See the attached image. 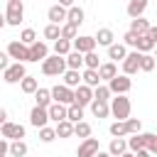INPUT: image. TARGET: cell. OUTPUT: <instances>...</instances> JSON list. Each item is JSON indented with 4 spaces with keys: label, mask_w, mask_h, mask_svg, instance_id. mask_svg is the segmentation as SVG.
<instances>
[{
    "label": "cell",
    "mask_w": 157,
    "mask_h": 157,
    "mask_svg": "<svg viewBox=\"0 0 157 157\" xmlns=\"http://www.w3.org/2000/svg\"><path fill=\"white\" fill-rule=\"evenodd\" d=\"M69 52H71V42H66V39L54 42V56H66Z\"/></svg>",
    "instance_id": "836d02e7"
},
{
    "label": "cell",
    "mask_w": 157,
    "mask_h": 157,
    "mask_svg": "<svg viewBox=\"0 0 157 157\" xmlns=\"http://www.w3.org/2000/svg\"><path fill=\"white\" fill-rule=\"evenodd\" d=\"M140 52H128L125 54V59H123V76H132V74H137L140 71Z\"/></svg>",
    "instance_id": "52a82bcc"
},
{
    "label": "cell",
    "mask_w": 157,
    "mask_h": 157,
    "mask_svg": "<svg viewBox=\"0 0 157 157\" xmlns=\"http://www.w3.org/2000/svg\"><path fill=\"white\" fill-rule=\"evenodd\" d=\"M132 155H135V157H152L147 150H137V152H132Z\"/></svg>",
    "instance_id": "f907efd6"
},
{
    "label": "cell",
    "mask_w": 157,
    "mask_h": 157,
    "mask_svg": "<svg viewBox=\"0 0 157 157\" xmlns=\"http://www.w3.org/2000/svg\"><path fill=\"white\" fill-rule=\"evenodd\" d=\"M93 157H108V152H101V150H98V152H96Z\"/></svg>",
    "instance_id": "f5cc1de1"
},
{
    "label": "cell",
    "mask_w": 157,
    "mask_h": 157,
    "mask_svg": "<svg viewBox=\"0 0 157 157\" xmlns=\"http://www.w3.org/2000/svg\"><path fill=\"white\" fill-rule=\"evenodd\" d=\"M142 147H145L150 155H155V152H157V135H155V132H142Z\"/></svg>",
    "instance_id": "4dcf8cb0"
},
{
    "label": "cell",
    "mask_w": 157,
    "mask_h": 157,
    "mask_svg": "<svg viewBox=\"0 0 157 157\" xmlns=\"http://www.w3.org/2000/svg\"><path fill=\"white\" fill-rule=\"evenodd\" d=\"M110 135H113V137H123V135H125V125L115 120V123L110 125Z\"/></svg>",
    "instance_id": "f6af8a7d"
},
{
    "label": "cell",
    "mask_w": 157,
    "mask_h": 157,
    "mask_svg": "<svg viewBox=\"0 0 157 157\" xmlns=\"http://www.w3.org/2000/svg\"><path fill=\"white\" fill-rule=\"evenodd\" d=\"M155 39L150 37V34H142V37H137V42H135V52H140V54H150L152 49H155Z\"/></svg>",
    "instance_id": "2e32d148"
},
{
    "label": "cell",
    "mask_w": 157,
    "mask_h": 157,
    "mask_svg": "<svg viewBox=\"0 0 157 157\" xmlns=\"http://www.w3.org/2000/svg\"><path fill=\"white\" fill-rule=\"evenodd\" d=\"M64 86H66V88H71V91H74V88H78V86H81V74H78V71H69V69H66V71H64Z\"/></svg>",
    "instance_id": "4316f807"
},
{
    "label": "cell",
    "mask_w": 157,
    "mask_h": 157,
    "mask_svg": "<svg viewBox=\"0 0 157 157\" xmlns=\"http://www.w3.org/2000/svg\"><path fill=\"white\" fill-rule=\"evenodd\" d=\"M91 113L96 118H108V103H98V101H91Z\"/></svg>",
    "instance_id": "74e56055"
},
{
    "label": "cell",
    "mask_w": 157,
    "mask_h": 157,
    "mask_svg": "<svg viewBox=\"0 0 157 157\" xmlns=\"http://www.w3.org/2000/svg\"><path fill=\"white\" fill-rule=\"evenodd\" d=\"M66 22L74 25V27H78V25L83 22V10H81L78 5H71V7L66 10Z\"/></svg>",
    "instance_id": "44dd1931"
},
{
    "label": "cell",
    "mask_w": 157,
    "mask_h": 157,
    "mask_svg": "<svg viewBox=\"0 0 157 157\" xmlns=\"http://www.w3.org/2000/svg\"><path fill=\"white\" fill-rule=\"evenodd\" d=\"M81 81H83V86H88V88H96V86H101L98 71H91V69H86V71L81 74Z\"/></svg>",
    "instance_id": "f1b7e54d"
},
{
    "label": "cell",
    "mask_w": 157,
    "mask_h": 157,
    "mask_svg": "<svg viewBox=\"0 0 157 157\" xmlns=\"http://www.w3.org/2000/svg\"><path fill=\"white\" fill-rule=\"evenodd\" d=\"M47 17H49V25H61L64 20H66V7H61V5H52L49 10H47Z\"/></svg>",
    "instance_id": "9a60e30c"
},
{
    "label": "cell",
    "mask_w": 157,
    "mask_h": 157,
    "mask_svg": "<svg viewBox=\"0 0 157 157\" xmlns=\"http://www.w3.org/2000/svg\"><path fill=\"white\" fill-rule=\"evenodd\" d=\"M71 47H74V52L76 54H91L93 49H96V39L93 37H88V34H81V37H76L74 42H71Z\"/></svg>",
    "instance_id": "ba28073f"
},
{
    "label": "cell",
    "mask_w": 157,
    "mask_h": 157,
    "mask_svg": "<svg viewBox=\"0 0 157 157\" xmlns=\"http://www.w3.org/2000/svg\"><path fill=\"white\" fill-rule=\"evenodd\" d=\"M7 155H12V157H25V155H27V145H25L22 140H15V142H10Z\"/></svg>",
    "instance_id": "1f68e13d"
},
{
    "label": "cell",
    "mask_w": 157,
    "mask_h": 157,
    "mask_svg": "<svg viewBox=\"0 0 157 157\" xmlns=\"http://www.w3.org/2000/svg\"><path fill=\"white\" fill-rule=\"evenodd\" d=\"M64 61H66V69H69V71H78V69L83 66V56L76 54V52H69V54L64 56Z\"/></svg>",
    "instance_id": "cb8c5ba5"
},
{
    "label": "cell",
    "mask_w": 157,
    "mask_h": 157,
    "mask_svg": "<svg viewBox=\"0 0 157 157\" xmlns=\"http://www.w3.org/2000/svg\"><path fill=\"white\" fill-rule=\"evenodd\" d=\"M47 115H49V120H54V123H61V120H66V105L52 103V105L47 108Z\"/></svg>",
    "instance_id": "d6986e66"
},
{
    "label": "cell",
    "mask_w": 157,
    "mask_h": 157,
    "mask_svg": "<svg viewBox=\"0 0 157 157\" xmlns=\"http://www.w3.org/2000/svg\"><path fill=\"white\" fill-rule=\"evenodd\" d=\"M123 152H128V145L123 137H113L110 145H108V157H120Z\"/></svg>",
    "instance_id": "ffe728a7"
},
{
    "label": "cell",
    "mask_w": 157,
    "mask_h": 157,
    "mask_svg": "<svg viewBox=\"0 0 157 157\" xmlns=\"http://www.w3.org/2000/svg\"><path fill=\"white\" fill-rule=\"evenodd\" d=\"M29 123H32L37 130H39V128H47V123H49V115H47V110L34 105V108L29 110Z\"/></svg>",
    "instance_id": "5bb4252c"
},
{
    "label": "cell",
    "mask_w": 157,
    "mask_h": 157,
    "mask_svg": "<svg viewBox=\"0 0 157 157\" xmlns=\"http://www.w3.org/2000/svg\"><path fill=\"white\" fill-rule=\"evenodd\" d=\"M54 135H56V137H61V140H66V137H71V135H74V125H71L69 120H61V123H56Z\"/></svg>",
    "instance_id": "83f0119b"
},
{
    "label": "cell",
    "mask_w": 157,
    "mask_h": 157,
    "mask_svg": "<svg viewBox=\"0 0 157 157\" xmlns=\"http://www.w3.org/2000/svg\"><path fill=\"white\" fill-rule=\"evenodd\" d=\"M145 7H147L145 0H130V2H128V15H130L132 20H137V17H142Z\"/></svg>",
    "instance_id": "603a6c76"
},
{
    "label": "cell",
    "mask_w": 157,
    "mask_h": 157,
    "mask_svg": "<svg viewBox=\"0 0 157 157\" xmlns=\"http://www.w3.org/2000/svg\"><path fill=\"white\" fill-rule=\"evenodd\" d=\"M83 66H86V69H91V71H98V66H101V59H98V54H96V52H91V54H83Z\"/></svg>",
    "instance_id": "e575fe53"
},
{
    "label": "cell",
    "mask_w": 157,
    "mask_h": 157,
    "mask_svg": "<svg viewBox=\"0 0 157 157\" xmlns=\"http://www.w3.org/2000/svg\"><path fill=\"white\" fill-rule=\"evenodd\" d=\"M5 123H7V110L0 108V125H5Z\"/></svg>",
    "instance_id": "681fc988"
},
{
    "label": "cell",
    "mask_w": 157,
    "mask_h": 157,
    "mask_svg": "<svg viewBox=\"0 0 157 157\" xmlns=\"http://www.w3.org/2000/svg\"><path fill=\"white\" fill-rule=\"evenodd\" d=\"M5 54H7L10 59H17V64H25V61H29V52H27V47H25V44H20L17 39L7 44V52H5Z\"/></svg>",
    "instance_id": "9c48e42d"
},
{
    "label": "cell",
    "mask_w": 157,
    "mask_h": 157,
    "mask_svg": "<svg viewBox=\"0 0 157 157\" xmlns=\"http://www.w3.org/2000/svg\"><path fill=\"white\" fill-rule=\"evenodd\" d=\"M0 137H2V140H12V142H15V140H22V137H25V128H22L20 123H10V120H7L5 125H0Z\"/></svg>",
    "instance_id": "8992f818"
},
{
    "label": "cell",
    "mask_w": 157,
    "mask_h": 157,
    "mask_svg": "<svg viewBox=\"0 0 157 157\" xmlns=\"http://www.w3.org/2000/svg\"><path fill=\"white\" fill-rule=\"evenodd\" d=\"M135 42H137V37L132 34V32H125L123 34V47L128 49V47H135Z\"/></svg>",
    "instance_id": "bcb514c9"
},
{
    "label": "cell",
    "mask_w": 157,
    "mask_h": 157,
    "mask_svg": "<svg viewBox=\"0 0 157 157\" xmlns=\"http://www.w3.org/2000/svg\"><path fill=\"white\" fill-rule=\"evenodd\" d=\"M74 135H78V137H91V125L86 123V120H81V123H76L74 125Z\"/></svg>",
    "instance_id": "60d3db41"
},
{
    "label": "cell",
    "mask_w": 157,
    "mask_h": 157,
    "mask_svg": "<svg viewBox=\"0 0 157 157\" xmlns=\"http://www.w3.org/2000/svg\"><path fill=\"white\" fill-rule=\"evenodd\" d=\"M130 88H132V81H130L128 76H123V74H118L115 78H110V81H108V91H110V93H115V96H125Z\"/></svg>",
    "instance_id": "5b68a950"
},
{
    "label": "cell",
    "mask_w": 157,
    "mask_h": 157,
    "mask_svg": "<svg viewBox=\"0 0 157 157\" xmlns=\"http://www.w3.org/2000/svg\"><path fill=\"white\" fill-rule=\"evenodd\" d=\"M155 69V56L152 54H142L140 56V71H152Z\"/></svg>",
    "instance_id": "b9f144b4"
},
{
    "label": "cell",
    "mask_w": 157,
    "mask_h": 157,
    "mask_svg": "<svg viewBox=\"0 0 157 157\" xmlns=\"http://www.w3.org/2000/svg\"><path fill=\"white\" fill-rule=\"evenodd\" d=\"M123 125H125V135H137V132L142 130V123H140L137 118H128Z\"/></svg>",
    "instance_id": "f35d334b"
},
{
    "label": "cell",
    "mask_w": 157,
    "mask_h": 157,
    "mask_svg": "<svg viewBox=\"0 0 157 157\" xmlns=\"http://www.w3.org/2000/svg\"><path fill=\"white\" fill-rule=\"evenodd\" d=\"M44 37L56 42V39H59V27H56V25H47V27H44Z\"/></svg>",
    "instance_id": "ee69618b"
},
{
    "label": "cell",
    "mask_w": 157,
    "mask_h": 157,
    "mask_svg": "<svg viewBox=\"0 0 157 157\" xmlns=\"http://www.w3.org/2000/svg\"><path fill=\"white\" fill-rule=\"evenodd\" d=\"M108 110L118 118V123H125V120L130 118V98H128V96H115V98L110 101Z\"/></svg>",
    "instance_id": "6da1fadb"
},
{
    "label": "cell",
    "mask_w": 157,
    "mask_h": 157,
    "mask_svg": "<svg viewBox=\"0 0 157 157\" xmlns=\"http://www.w3.org/2000/svg\"><path fill=\"white\" fill-rule=\"evenodd\" d=\"M93 39H96V44H101V47H110L115 37H113V29H108V27H101V29L96 32V37H93Z\"/></svg>",
    "instance_id": "7402d4cb"
},
{
    "label": "cell",
    "mask_w": 157,
    "mask_h": 157,
    "mask_svg": "<svg viewBox=\"0 0 157 157\" xmlns=\"http://www.w3.org/2000/svg\"><path fill=\"white\" fill-rule=\"evenodd\" d=\"M96 152H98V140H96V137H86V140L78 145L76 157H93Z\"/></svg>",
    "instance_id": "4fadbf2b"
},
{
    "label": "cell",
    "mask_w": 157,
    "mask_h": 157,
    "mask_svg": "<svg viewBox=\"0 0 157 157\" xmlns=\"http://www.w3.org/2000/svg\"><path fill=\"white\" fill-rule=\"evenodd\" d=\"M39 140L42 142H52V140H56V135H54V128H39Z\"/></svg>",
    "instance_id": "7bdbcfd3"
},
{
    "label": "cell",
    "mask_w": 157,
    "mask_h": 157,
    "mask_svg": "<svg viewBox=\"0 0 157 157\" xmlns=\"http://www.w3.org/2000/svg\"><path fill=\"white\" fill-rule=\"evenodd\" d=\"M7 147H10V142L0 137V157H5V155H7Z\"/></svg>",
    "instance_id": "c3c4849f"
},
{
    "label": "cell",
    "mask_w": 157,
    "mask_h": 157,
    "mask_svg": "<svg viewBox=\"0 0 157 157\" xmlns=\"http://www.w3.org/2000/svg\"><path fill=\"white\" fill-rule=\"evenodd\" d=\"M147 29H150V22H147L145 17L130 20V29H128V32H132L135 37H142V34H147Z\"/></svg>",
    "instance_id": "ac0fdd59"
},
{
    "label": "cell",
    "mask_w": 157,
    "mask_h": 157,
    "mask_svg": "<svg viewBox=\"0 0 157 157\" xmlns=\"http://www.w3.org/2000/svg\"><path fill=\"white\" fill-rule=\"evenodd\" d=\"M91 101H93V88H88L83 83L78 88H74V105L83 108V105H91Z\"/></svg>",
    "instance_id": "8fae6325"
},
{
    "label": "cell",
    "mask_w": 157,
    "mask_h": 157,
    "mask_svg": "<svg viewBox=\"0 0 157 157\" xmlns=\"http://www.w3.org/2000/svg\"><path fill=\"white\" fill-rule=\"evenodd\" d=\"M81 118H83V108H78V105H66V120L71 123V125H76V123H81Z\"/></svg>",
    "instance_id": "f546056e"
},
{
    "label": "cell",
    "mask_w": 157,
    "mask_h": 157,
    "mask_svg": "<svg viewBox=\"0 0 157 157\" xmlns=\"http://www.w3.org/2000/svg\"><path fill=\"white\" fill-rule=\"evenodd\" d=\"M2 27H5V15L0 12V29H2Z\"/></svg>",
    "instance_id": "816d5d0a"
},
{
    "label": "cell",
    "mask_w": 157,
    "mask_h": 157,
    "mask_svg": "<svg viewBox=\"0 0 157 157\" xmlns=\"http://www.w3.org/2000/svg\"><path fill=\"white\" fill-rule=\"evenodd\" d=\"M120 157H135V155H132V152H123Z\"/></svg>",
    "instance_id": "db71d44e"
},
{
    "label": "cell",
    "mask_w": 157,
    "mask_h": 157,
    "mask_svg": "<svg viewBox=\"0 0 157 157\" xmlns=\"http://www.w3.org/2000/svg\"><path fill=\"white\" fill-rule=\"evenodd\" d=\"M20 44H25V47H29V44H34L37 42V32L32 29V27H27V29H22V34H20V39H17Z\"/></svg>",
    "instance_id": "d6a6232c"
},
{
    "label": "cell",
    "mask_w": 157,
    "mask_h": 157,
    "mask_svg": "<svg viewBox=\"0 0 157 157\" xmlns=\"http://www.w3.org/2000/svg\"><path fill=\"white\" fill-rule=\"evenodd\" d=\"M20 88H22L25 93H34V91L39 88V83H37V78H34V76H25V78L20 81Z\"/></svg>",
    "instance_id": "d590c367"
},
{
    "label": "cell",
    "mask_w": 157,
    "mask_h": 157,
    "mask_svg": "<svg viewBox=\"0 0 157 157\" xmlns=\"http://www.w3.org/2000/svg\"><path fill=\"white\" fill-rule=\"evenodd\" d=\"M49 96H52V103H59V105H71L74 103V91L71 88H66L64 83L59 86H54V88H49Z\"/></svg>",
    "instance_id": "277c9868"
},
{
    "label": "cell",
    "mask_w": 157,
    "mask_h": 157,
    "mask_svg": "<svg viewBox=\"0 0 157 157\" xmlns=\"http://www.w3.org/2000/svg\"><path fill=\"white\" fill-rule=\"evenodd\" d=\"M125 54H128V49H125L123 44H115V42H113V44L108 47V59H113V64H115V61H123Z\"/></svg>",
    "instance_id": "484cf974"
},
{
    "label": "cell",
    "mask_w": 157,
    "mask_h": 157,
    "mask_svg": "<svg viewBox=\"0 0 157 157\" xmlns=\"http://www.w3.org/2000/svg\"><path fill=\"white\" fill-rule=\"evenodd\" d=\"M125 145H128V150H130V152L145 150V147H142V132H137V135H130V137L125 140Z\"/></svg>",
    "instance_id": "ab89813d"
},
{
    "label": "cell",
    "mask_w": 157,
    "mask_h": 157,
    "mask_svg": "<svg viewBox=\"0 0 157 157\" xmlns=\"http://www.w3.org/2000/svg\"><path fill=\"white\" fill-rule=\"evenodd\" d=\"M27 52H29V61H44L47 56H49V47L44 44V42H34V44H29L27 47Z\"/></svg>",
    "instance_id": "7c38bea8"
},
{
    "label": "cell",
    "mask_w": 157,
    "mask_h": 157,
    "mask_svg": "<svg viewBox=\"0 0 157 157\" xmlns=\"http://www.w3.org/2000/svg\"><path fill=\"white\" fill-rule=\"evenodd\" d=\"M66 71V61L64 56H47L42 61V74L44 76H61Z\"/></svg>",
    "instance_id": "7a4b0ae2"
},
{
    "label": "cell",
    "mask_w": 157,
    "mask_h": 157,
    "mask_svg": "<svg viewBox=\"0 0 157 157\" xmlns=\"http://www.w3.org/2000/svg\"><path fill=\"white\" fill-rule=\"evenodd\" d=\"M22 15H25V5H22V0H7L5 25H12V27H17V25L22 22Z\"/></svg>",
    "instance_id": "3957f363"
},
{
    "label": "cell",
    "mask_w": 157,
    "mask_h": 157,
    "mask_svg": "<svg viewBox=\"0 0 157 157\" xmlns=\"http://www.w3.org/2000/svg\"><path fill=\"white\" fill-rule=\"evenodd\" d=\"M7 59H10V56H7L5 52H0V71H5V69L10 66V61H7Z\"/></svg>",
    "instance_id": "7dc6e473"
},
{
    "label": "cell",
    "mask_w": 157,
    "mask_h": 157,
    "mask_svg": "<svg viewBox=\"0 0 157 157\" xmlns=\"http://www.w3.org/2000/svg\"><path fill=\"white\" fill-rule=\"evenodd\" d=\"M93 101H98V103H108L110 101V91H108V86H96V91H93Z\"/></svg>",
    "instance_id": "8d00e7d4"
},
{
    "label": "cell",
    "mask_w": 157,
    "mask_h": 157,
    "mask_svg": "<svg viewBox=\"0 0 157 157\" xmlns=\"http://www.w3.org/2000/svg\"><path fill=\"white\" fill-rule=\"evenodd\" d=\"M34 101H37V108H49L52 105V96H49V88H37L34 91Z\"/></svg>",
    "instance_id": "d4e9b609"
},
{
    "label": "cell",
    "mask_w": 157,
    "mask_h": 157,
    "mask_svg": "<svg viewBox=\"0 0 157 157\" xmlns=\"http://www.w3.org/2000/svg\"><path fill=\"white\" fill-rule=\"evenodd\" d=\"M25 76H27V71H25V64H17V61H15V64H10V66L2 71V78H5L7 83H20Z\"/></svg>",
    "instance_id": "30bf717a"
},
{
    "label": "cell",
    "mask_w": 157,
    "mask_h": 157,
    "mask_svg": "<svg viewBox=\"0 0 157 157\" xmlns=\"http://www.w3.org/2000/svg\"><path fill=\"white\" fill-rule=\"evenodd\" d=\"M115 76H118V66H115L113 61H105V64L98 66V78H101V81H110V78H115Z\"/></svg>",
    "instance_id": "e0dca14e"
}]
</instances>
